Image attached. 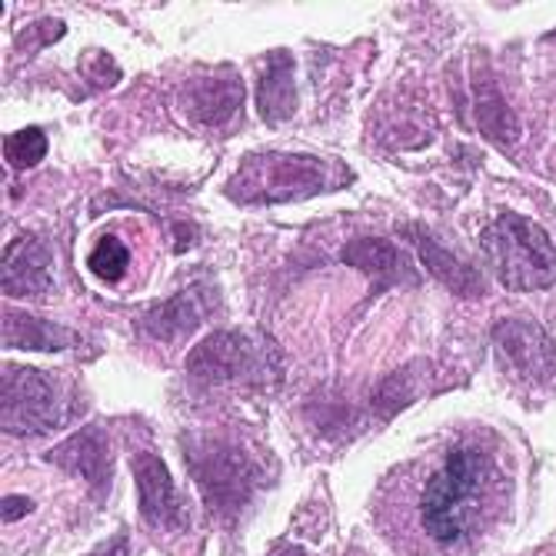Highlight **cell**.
<instances>
[{"label":"cell","instance_id":"18","mask_svg":"<svg viewBox=\"0 0 556 556\" xmlns=\"http://www.w3.org/2000/svg\"><path fill=\"white\" fill-rule=\"evenodd\" d=\"M84 77H90L97 87H111V84H117L121 71H117V64H114L111 58L97 54L93 61H87V58H84Z\"/></svg>","mask_w":556,"mask_h":556},{"label":"cell","instance_id":"1","mask_svg":"<svg viewBox=\"0 0 556 556\" xmlns=\"http://www.w3.org/2000/svg\"><path fill=\"white\" fill-rule=\"evenodd\" d=\"M514 500V467L490 433L453 440L437 460L387 493L383 523L417 556H464L483 546Z\"/></svg>","mask_w":556,"mask_h":556},{"label":"cell","instance_id":"14","mask_svg":"<svg viewBox=\"0 0 556 556\" xmlns=\"http://www.w3.org/2000/svg\"><path fill=\"white\" fill-rule=\"evenodd\" d=\"M343 261L350 267H361L374 277L380 274H400L403 270V257L400 250L390 243V240H377V237H367V240H357L343 250Z\"/></svg>","mask_w":556,"mask_h":556},{"label":"cell","instance_id":"7","mask_svg":"<svg viewBox=\"0 0 556 556\" xmlns=\"http://www.w3.org/2000/svg\"><path fill=\"white\" fill-rule=\"evenodd\" d=\"M50 283V257L37 237H17L4 250V293L27 296Z\"/></svg>","mask_w":556,"mask_h":556},{"label":"cell","instance_id":"5","mask_svg":"<svg viewBox=\"0 0 556 556\" xmlns=\"http://www.w3.org/2000/svg\"><path fill=\"white\" fill-rule=\"evenodd\" d=\"M134 473L140 483V514L147 523L154 527H180L184 523V507L180 496L174 490V480L164 467L161 457L154 453H137L134 457Z\"/></svg>","mask_w":556,"mask_h":556},{"label":"cell","instance_id":"12","mask_svg":"<svg viewBox=\"0 0 556 556\" xmlns=\"http://www.w3.org/2000/svg\"><path fill=\"white\" fill-rule=\"evenodd\" d=\"M71 343V333L58 324H47L40 317L21 314V311H4V346L11 350H61Z\"/></svg>","mask_w":556,"mask_h":556},{"label":"cell","instance_id":"9","mask_svg":"<svg viewBox=\"0 0 556 556\" xmlns=\"http://www.w3.org/2000/svg\"><path fill=\"white\" fill-rule=\"evenodd\" d=\"M247 364V343L237 333H214L200 343L190 361L187 370L200 380H230L240 374V367Z\"/></svg>","mask_w":556,"mask_h":556},{"label":"cell","instance_id":"4","mask_svg":"<svg viewBox=\"0 0 556 556\" xmlns=\"http://www.w3.org/2000/svg\"><path fill=\"white\" fill-rule=\"evenodd\" d=\"M4 433L27 437L58 430L67 420V400L64 387L30 367H4Z\"/></svg>","mask_w":556,"mask_h":556},{"label":"cell","instance_id":"10","mask_svg":"<svg viewBox=\"0 0 556 556\" xmlns=\"http://www.w3.org/2000/svg\"><path fill=\"white\" fill-rule=\"evenodd\" d=\"M257 108L267 124H280L293 117L296 111V84H293V61L287 50H280L277 58H270V67L261 77L257 87Z\"/></svg>","mask_w":556,"mask_h":556},{"label":"cell","instance_id":"8","mask_svg":"<svg viewBox=\"0 0 556 556\" xmlns=\"http://www.w3.org/2000/svg\"><path fill=\"white\" fill-rule=\"evenodd\" d=\"M58 464H64L67 470H77L80 477H87V483H93L97 493L108 490L111 480V453H108V440L100 437V430H87L71 437L61 450L50 453Z\"/></svg>","mask_w":556,"mask_h":556},{"label":"cell","instance_id":"11","mask_svg":"<svg viewBox=\"0 0 556 556\" xmlns=\"http://www.w3.org/2000/svg\"><path fill=\"white\" fill-rule=\"evenodd\" d=\"M243 100L240 80L227 71L224 80H204L190 90V111L204 124H227Z\"/></svg>","mask_w":556,"mask_h":556},{"label":"cell","instance_id":"17","mask_svg":"<svg viewBox=\"0 0 556 556\" xmlns=\"http://www.w3.org/2000/svg\"><path fill=\"white\" fill-rule=\"evenodd\" d=\"M47 154V137L40 127H24L11 137H4V161L14 170H30L43 161Z\"/></svg>","mask_w":556,"mask_h":556},{"label":"cell","instance_id":"19","mask_svg":"<svg viewBox=\"0 0 556 556\" xmlns=\"http://www.w3.org/2000/svg\"><path fill=\"white\" fill-rule=\"evenodd\" d=\"M27 510H30V500H24V496H8L4 500V520H21Z\"/></svg>","mask_w":556,"mask_h":556},{"label":"cell","instance_id":"20","mask_svg":"<svg viewBox=\"0 0 556 556\" xmlns=\"http://www.w3.org/2000/svg\"><path fill=\"white\" fill-rule=\"evenodd\" d=\"M90 556H127V540H124V536H117V540L104 543L100 549H93Z\"/></svg>","mask_w":556,"mask_h":556},{"label":"cell","instance_id":"15","mask_svg":"<svg viewBox=\"0 0 556 556\" xmlns=\"http://www.w3.org/2000/svg\"><path fill=\"white\" fill-rule=\"evenodd\" d=\"M414 237H417V243H420V254H424L427 267H430L443 283H450L453 290H460V293H477V290H480L473 267H467V264H460V261L446 257V250L437 247L427 233L414 230Z\"/></svg>","mask_w":556,"mask_h":556},{"label":"cell","instance_id":"2","mask_svg":"<svg viewBox=\"0 0 556 556\" xmlns=\"http://www.w3.org/2000/svg\"><path fill=\"white\" fill-rule=\"evenodd\" d=\"M483 250L493 274L510 290H543L556 283V247L543 227L507 214L483 230Z\"/></svg>","mask_w":556,"mask_h":556},{"label":"cell","instance_id":"3","mask_svg":"<svg viewBox=\"0 0 556 556\" xmlns=\"http://www.w3.org/2000/svg\"><path fill=\"white\" fill-rule=\"evenodd\" d=\"M330 187V167L317 157L300 154H254L247 157L230 180L227 193L247 204H280V200H307Z\"/></svg>","mask_w":556,"mask_h":556},{"label":"cell","instance_id":"13","mask_svg":"<svg viewBox=\"0 0 556 556\" xmlns=\"http://www.w3.org/2000/svg\"><path fill=\"white\" fill-rule=\"evenodd\" d=\"M207 307H211V303L200 300V290H187V293L167 300L164 307L150 311L147 320H143V327L154 333V337H161V340H174L177 333H187L193 324L204 320Z\"/></svg>","mask_w":556,"mask_h":556},{"label":"cell","instance_id":"16","mask_svg":"<svg viewBox=\"0 0 556 556\" xmlns=\"http://www.w3.org/2000/svg\"><path fill=\"white\" fill-rule=\"evenodd\" d=\"M87 267L97 280H104V283H114L127 274L130 267V250L124 247V240L117 237H100L97 247L90 250V257H87Z\"/></svg>","mask_w":556,"mask_h":556},{"label":"cell","instance_id":"6","mask_svg":"<svg viewBox=\"0 0 556 556\" xmlns=\"http://www.w3.org/2000/svg\"><path fill=\"white\" fill-rule=\"evenodd\" d=\"M500 353L514 364V370L527 374L530 380H543L556 370V350L549 343V337L533 327V324H500L493 333Z\"/></svg>","mask_w":556,"mask_h":556}]
</instances>
